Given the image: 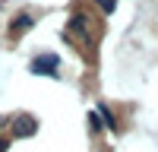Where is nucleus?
<instances>
[{
  "mask_svg": "<svg viewBox=\"0 0 158 152\" xmlns=\"http://www.w3.org/2000/svg\"><path fill=\"white\" fill-rule=\"evenodd\" d=\"M57 67H60V60H57L54 54H44V57H35V60H32V73L57 76Z\"/></svg>",
  "mask_w": 158,
  "mask_h": 152,
  "instance_id": "f257e3e1",
  "label": "nucleus"
},
{
  "mask_svg": "<svg viewBox=\"0 0 158 152\" xmlns=\"http://www.w3.org/2000/svg\"><path fill=\"white\" fill-rule=\"evenodd\" d=\"M67 25H70V32H73V35H79V38H85V41L92 38V32H89V16H85V13H73ZM70 32H67V35H70Z\"/></svg>",
  "mask_w": 158,
  "mask_h": 152,
  "instance_id": "f03ea898",
  "label": "nucleus"
},
{
  "mask_svg": "<svg viewBox=\"0 0 158 152\" xmlns=\"http://www.w3.org/2000/svg\"><path fill=\"white\" fill-rule=\"evenodd\" d=\"M29 29H32V16H29V13H22V16L13 19V35H22V32H29Z\"/></svg>",
  "mask_w": 158,
  "mask_h": 152,
  "instance_id": "7ed1b4c3",
  "label": "nucleus"
},
{
  "mask_svg": "<svg viewBox=\"0 0 158 152\" xmlns=\"http://www.w3.org/2000/svg\"><path fill=\"white\" fill-rule=\"evenodd\" d=\"M16 133L32 136V133H35V120H32V117H16Z\"/></svg>",
  "mask_w": 158,
  "mask_h": 152,
  "instance_id": "20e7f679",
  "label": "nucleus"
},
{
  "mask_svg": "<svg viewBox=\"0 0 158 152\" xmlns=\"http://www.w3.org/2000/svg\"><path fill=\"white\" fill-rule=\"evenodd\" d=\"M101 117H104V124H108V130H117V120L111 117V111L104 108V105H101Z\"/></svg>",
  "mask_w": 158,
  "mask_h": 152,
  "instance_id": "39448f33",
  "label": "nucleus"
},
{
  "mask_svg": "<svg viewBox=\"0 0 158 152\" xmlns=\"http://www.w3.org/2000/svg\"><path fill=\"white\" fill-rule=\"evenodd\" d=\"M98 6H101L104 13H114V6H117V0H98Z\"/></svg>",
  "mask_w": 158,
  "mask_h": 152,
  "instance_id": "423d86ee",
  "label": "nucleus"
},
{
  "mask_svg": "<svg viewBox=\"0 0 158 152\" xmlns=\"http://www.w3.org/2000/svg\"><path fill=\"white\" fill-rule=\"evenodd\" d=\"M6 146H10V143H6V139H3V136H0V152H6Z\"/></svg>",
  "mask_w": 158,
  "mask_h": 152,
  "instance_id": "0eeeda50",
  "label": "nucleus"
}]
</instances>
